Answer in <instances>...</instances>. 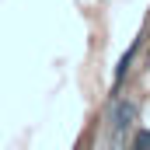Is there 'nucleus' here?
Here are the masks:
<instances>
[{
  "label": "nucleus",
  "mask_w": 150,
  "mask_h": 150,
  "mask_svg": "<svg viewBox=\"0 0 150 150\" xmlns=\"http://www.w3.org/2000/svg\"><path fill=\"white\" fill-rule=\"evenodd\" d=\"M136 115H140V105L136 101H115V108H112V150L126 147V136L133 133Z\"/></svg>",
  "instance_id": "1"
},
{
  "label": "nucleus",
  "mask_w": 150,
  "mask_h": 150,
  "mask_svg": "<svg viewBox=\"0 0 150 150\" xmlns=\"http://www.w3.org/2000/svg\"><path fill=\"white\" fill-rule=\"evenodd\" d=\"M140 45H143V35H136V42H133V45L122 52V59H119V67H115V80H112V87H115V91L122 87V80H126V74H129V67H133V59H136Z\"/></svg>",
  "instance_id": "2"
},
{
  "label": "nucleus",
  "mask_w": 150,
  "mask_h": 150,
  "mask_svg": "<svg viewBox=\"0 0 150 150\" xmlns=\"http://www.w3.org/2000/svg\"><path fill=\"white\" fill-rule=\"evenodd\" d=\"M133 150H150V129H136L133 133Z\"/></svg>",
  "instance_id": "3"
}]
</instances>
